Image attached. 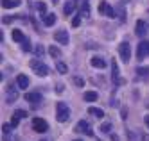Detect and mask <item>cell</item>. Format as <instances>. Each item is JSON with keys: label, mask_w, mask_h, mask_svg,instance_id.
<instances>
[{"label": "cell", "mask_w": 149, "mask_h": 141, "mask_svg": "<svg viewBox=\"0 0 149 141\" xmlns=\"http://www.w3.org/2000/svg\"><path fill=\"white\" fill-rule=\"evenodd\" d=\"M49 54L52 57H59V50H58V47H50L49 48Z\"/></svg>", "instance_id": "23"}, {"label": "cell", "mask_w": 149, "mask_h": 141, "mask_svg": "<svg viewBox=\"0 0 149 141\" xmlns=\"http://www.w3.org/2000/svg\"><path fill=\"white\" fill-rule=\"evenodd\" d=\"M88 13H90V0H81L79 14H81V16H88Z\"/></svg>", "instance_id": "11"}, {"label": "cell", "mask_w": 149, "mask_h": 141, "mask_svg": "<svg viewBox=\"0 0 149 141\" xmlns=\"http://www.w3.org/2000/svg\"><path fill=\"white\" fill-rule=\"evenodd\" d=\"M15 114H16V116H18V118H20V120H22V118H27V113H25V111H24V109H18V111H16V113H15Z\"/></svg>", "instance_id": "27"}, {"label": "cell", "mask_w": 149, "mask_h": 141, "mask_svg": "<svg viewBox=\"0 0 149 141\" xmlns=\"http://www.w3.org/2000/svg\"><path fill=\"white\" fill-rule=\"evenodd\" d=\"M11 36H13V39H15L16 43H24V41H25V36L22 34V30H20V29H15Z\"/></svg>", "instance_id": "15"}, {"label": "cell", "mask_w": 149, "mask_h": 141, "mask_svg": "<svg viewBox=\"0 0 149 141\" xmlns=\"http://www.w3.org/2000/svg\"><path fill=\"white\" fill-rule=\"evenodd\" d=\"M74 141H83V139H74Z\"/></svg>", "instance_id": "37"}, {"label": "cell", "mask_w": 149, "mask_h": 141, "mask_svg": "<svg viewBox=\"0 0 149 141\" xmlns=\"http://www.w3.org/2000/svg\"><path fill=\"white\" fill-rule=\"evenodd\" d=\"M147 56H149V41L142 39L140 43H138V48H136V59L138 61H144Z\"/></svg>", "instance_id": "4"}, {"label": "cell", "mask_w": 149, "mask_h": 141, "mask_svg": "<svg viewBox=\"0 0 149 141\" xmlns=\"http://www.w3.org/2000/svg\"><path fill=\"white\" fill-rule=\"evenodd\" d=\"M79 23H81V18H79V16H76V18L72 20V27H77Z\"/></svg>", "instance_id": "32"}, {"label": "cell", "mask_w": 149, "mask_h": 141, "mask_svg": "<svg viewBox=\"0 0 149 141\" xmlns=\"http://www.w3.org/2000/svg\"><path fill=\"white\" fill-rule=\"evenodd\" d=\"M36 9H38V11H41V13L45 14V11H47V6H45L43 2H38V4H36Z\"/></svg>", "instance_id": "25"}, {"label": "cell", "mask_w": 149, "mask_h": 141, "mask_svg": "<svg viewBox=\"0 0 149 141\" xmlns=\"http://www.w3.org/2000/svg\"><path fill=\"white\" fill-rule=\"evenodd\" d=\"M15 100H18V91H16L15 86L11 84V86H7V91H6V102L13 104Z\"/></svg>", "instance_id": "8"}, {"label": "cell", "mask_w": 149, "mask_h": 141, "mask_svg": "<svg viewBox=\"0 0 149 141\" xmlns=\"http://www.w3.org/2000/svg\"><path fill=\"white\" fill-rule=\"evenodd\" d=\"M74 9H76V4H74L72 0H70V2H67V4H65V7H63L65 14H72V13H74Z\"/></svg>", "instance_id": "21"}, {"label": "cell", "mask_w": 149, "mask_h": 141, "mask_svg": "<svg viewBox=\"0 0 149 141\" xmlns=\"http://www.w3.org/2000/svg\"><path fill=\"white\" fill-rule=\"evenodd\" d=\"M36 52H38V56H41V54H43V47L38 45V47H36Z\"/></svg>", "instance_id": "33"}, {"label": "cell", "mask_w": 149, "mask_h": 141, "mask_svg": "<svg viewBox=\"0 0 149 141\" xmlns=\"http://www.w3.org/2000/svg\"><path fill=\"white\" fill-rule=\"evenodd\" d=\"M136 36H144L146 34V23H144V20H138L136 21Z\"/></svg>", "instance_id": "18"}, {"label": "cell", "mask_w": 149, "mask_h": 141, "mask_svg": "<svg viewBox=\"0 0 149 141\" xmlns=\"http://www.w3.org/2000/svg\"><path fill=\"white\" fill-rule=\"evenodd\" d=\"M22 48H24V50H25V52H29V50H31V48H33V47H31V45H29V41H27V39H25V41H24V43H22Z\"/></svg>", "instance_id": "29"}, {"label": "cell", "mask_w": 149, "mask_h": 141, "mask_svg": "<svg viewBox=\"0 0 149 141\" xmlns=\"http://www.w3.org/2000/svg\"><path fill=\"white\" fill-rule=\"evenodd\" d=\"M83 98L86 100V102H95V100L99 98V95L95 93V91H86V93H84V96H83Z\"/></svg>", "instance_id": "19"}, {"label": "cell", "mask_w": 149, "mask_h": 141, "mask_svg": "<svg viewBox=\"0 0 149 141\" xmlns=\"http://www.w3.org/2000/svg\"><path fill=\"white\" fill-rule=\"evenodd\" d=\"M119 72H120V70H119V66H117V61L113 59V61H111V80H113L115 84H117V79H119Z\"/></svg>", "instance_id": "14"}, {"label": "cell", "mask_w": 149, "mask_h": 141, "mask_svg": "<svg viewBox=\"0 0 149 141\" xmlns=\"http://www.w3.org/2000/svg\"><path fill=\"white\" fill-rule=\"evenodd\" d=\"M20 6V0H2V7L4 9H15Z\"/></svg>", "instance_id": "13"}, {"label": "cell", "mask_w": 149, "mask_h": 141, "mask_svg": "<svg viewBox=\"0 0 149 141\" xmlns=\"http://www.w3.org/2000/svg\"><path fill=\"white\" fill-rule=\"evenodd\" d=\"M97 9H99V13H101V14H106L108 18H115V16H117V14H115V9H113L108 2H104V0L99 4V7H97Z\"/></svg>", "instance_id": "5"}, {"label": "cell", "mask_w": 149, "mask_h": 141, "mask_svg": "<svg viewBox=\"0 0 149 141\" xmlns=\"http://www.w3.org/2000/svg\"><path fill=\"white\" fill-rule=\"evenodd\" d=\"M56 91H58V93L63 91V84H58V86H56Z\"/></svg>", "instance_id": "34"}, {"label": "cell", "mask_w": 149, "mask_h": 141, "mask_svg": "<svg viewBox=\"0 0 149 141\" xmlns=\"http://www.w3.org/2000/svg\"><path fill=\"white\" fill-rule=\"evenodd\" d=\"M111 131V123H104V125H101V132H106L108 134Z\"/></svg>", "instance_id": "24"}, {"label": "cell", "mask_w": 149, "mask_h": 141, "mask_svg": "<svg viewBox=\"0 0 149 141\" xmlns=\"http://www.w3.org/2000/svg\"><path fill=\"white\" fill-rule=\"evenodd\" d=\"M52 2H54V4H58V0H52Z\"/></svg>", "instance_id": "36"}, {"label": "cell", "mask_w": 149, "mask_h": 141, "mask_svg": "<svg viewBox=\"0 0 149 141\" xmlns=\"http://www.w3.org/2000/svg\"><path fill=\"white\" fill-rule=\"evenodd\" d=\"M76 131H77V132H81V134H86V136H92V134H93V131H92V125H90L88 122H84V120H81V122L77 123Z\"/></svg>", "instance_id": "7"}, {"label": "cell", "mask_w": 149, "mask_h": 141, "mask_svg": "<svg viewBox=\"0 0 149 141\" xmlns=\"http://www.w3.org/2000/svg\"><path fill=\"white\" fill-rule=\"evenodd\" d=\"M144 120H146V123H147V127H149V114H146V118H144Z\"/></svg>", "instance_id": "35"}, {"label": "cell", "mask_w": 149, "mask_h": 141, "mask_svg": "<svg viewBox=\"0 0 149 141\" xmlns=\"http://www.w3.org/2000/svg\"><path fill=\"white\" fill-rule=\"evenodd\" d=\"M29 66L34 70V73L38 75V77H47V75H49V66L45 63H41L40 59H31Z\"/></svg>", "instance_id": "2"}, {"label": "cell", "mask_w": 149, "mask_h": 141, "mask_svg": "<svg viewBox=\"0 0 149 141\" xmlns=\"http://www.w3.org/2000/svg\"><path fill=\"white\" fill-rule=\"evenodd\" d=\"M25 100H27L29 104H38V102L41 100V95H40V93H27V95H25Z\"/></svg>", "instance_id": "12"}, {"label": "cell", "mask_w": 149, "mask_h": 141, "mask_svg": "<svg viewBox=\"0 0 149 141\" xmlns=\"http://www.w3.org/2000/svg\"><path fill=\"white\" fill-rule=\"evenodd\" d=\"M92 66H95V68H104L106 66V61L102 59V57H92Z\"/></svg>", "instance_id": "16"}, {"label": "cell", "mask_w": 149, "mask_h": 141, "mask_svg": "<svg viewBox=\"0 0 149 141\" xmlns=\"http://www.w3.org/2000/svg\"><path fill=\"white\" fill-rule=\"evenodd\" d=\"M11 127H13V125H9V123H4V125H2V131H4V134H6V136L11 132Z\"/></svg>", "instance_id": "26"}, {"label": "cell", "mask_w": 149, "mask_h": 141, "mask_svg": "<svg viewBox=\"0 0 149 141\" xmlns=\"http://www.w3.org/2000/svg\"><path fill=\"white\" fill-rule=\"evenodd\" d=\"M119 56L122 59V63H130V57H131V47L127 41H122L119 45Z\"/></svg>", "instance_id": "3"}, {"label": "cell", "mask_w": 149, "mask_h": 141, "mask_svg": "<svg viewBox=\"0 0 149 141\" xmlns=\"http://www.w3.org/2000/svg\"><path fill=\"white\" fill-rule=\"evenodd\" d=\"M56 70H58V72H59L61 75L68 73V66H67V64L63 63V61H58V63H56Z\"/></svg>", "instance_id": "20"}, {"label": "cell", "mask_w": 149, "mask_h": 141, "mask_svg": "<svg viewBox=\"0 0 149 141\" xmlns=\"http://www.w3.org/2000/svg\"><path fill=\"white\" fill-rule=\"evenodd\" d=\"M41 141H47V139H41Z\"/></svg>", "instance_id": "38"}, {"label": "cell", "mask_w": 149, "mask_h": 141, "mask_svg": "<svg viewBox=\"0 0 149 141\" xmlns=\"http://www.w3.org/2000/svg\"><path fill=\"white\" fill-rule=\"evenodd\" d=\"M147 72H149V68H136L138 75H147Z\"/></svg>", "instance_id": "30"}, {"label": "cell", "mask_w": 149, "mask_h": 141, "mask_svg": "<svg viewBox=\"0 0 149 141\" xmlns=\"http://www.w3.org/2000/svg\"><path fill=\"white\" fill-rule=\"evenodd\" d=\"M74 84H77V88H81V86H84V80L81 77H74Z\"/></svg>", "instance_id": "28"}, {"label": "cell", "mask_w": 149, "mask_h": 141, "mask_svg": "<svg viewBox=\"0 0 149 141\" xmlns=\"http://www.w3.org/2000/svg\"><path fill=\"white\" fill-rule=\"evenodd\" d=\"M33 129L36 132H47L49 131V123L43 120V118H34L33 120Z\"/></svg>", "instance_id": "6"}, {"label": "cell", "mask_w": 149, "mask_h": 141, "mask_svg": "<svg viewBox=\"0 0 149 141\" xmlns=\"http://www.w3.org/2000/svg\"><path fill=\"white\" fill-rule=\"evenodd\" d=\"M16 86H18L20 89H27L29 88V77L24 75V73H20L18 77H16Z\"/></svg>", "instance_id": "10"}, {"label": "cell", "mask_w": 149, "mask_h": 141, "mask_svg": "<svg viewBox=\"0 0 149 141\" xmlns=\"http://www.w3.org/2000/svg\"><path fill=\"white\" fill-rule=\"evenodd\" d=\"M43 23L45 25H54L56 23V14H52V13H49V14H43Z\"/></svg>", "instance_id": "17"}, {"label": "cell", "mask_w": 149, "mask_h": 141, "mask_svg": "<svg viewBox=\"0 0 149 141\" xmlns=\"http://www.w3.org/2000/svg\"><path fill=\"white\" fill-rule=\"evenodd\" d=\"M18 123H20V118H18L16 114H13V120H11V125H13V127H16Z\"/></svg>", "instance_id": "31"}, {"label": "cell", "mask_w": 149, "mask_h": 141, "mask_svg": "<svg viewBox=\"0 0 149 141\" xmlns=\"http://www.w3.org/2000/svg\"><path fill=\"white\" fill-rule=\"evenodd\" d=\"M88 113H90L92 116H95V118H102V116H104L102 109H97V107H90V109H88Z\"/></svg>", "instance_id": "22"}, {"label": "cell", "mask_w": 149, "mask_h": 141, "mask_svg": "<svg viewBox=\"0 0 149 141\" xmlns=\"http://www.w3.org/2000/svg\"><path fill=\"white\" fill-rule=\"evenodd\" d=\"M54 39L58 41V43H61V45H68V32L67 30H58L56 34H54Z\"/></svg>", "instance_id": "9"}, {"label": "cell", "mask_w": 149, "mask_h": 141, "mask_svg": "<svg viewBox=\"0 0 149 141\" xmlns=\"http://www.w3.org/2000/svg\"><path fill=\"white\" fill-rule=\"evenodd\" d=\"M68 118H70V107L65 102H58V105H56V120L59 123H65V122H68Z\"/></svg>", "instance_id": "1"}]
</instances>
